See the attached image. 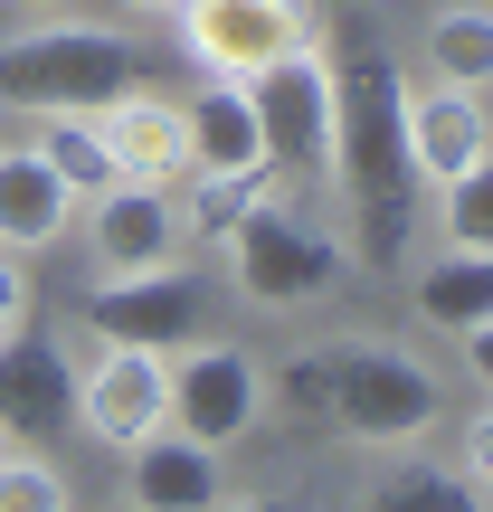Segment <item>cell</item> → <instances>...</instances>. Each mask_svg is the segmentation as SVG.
Returning a JSON list of instances; mask_svg holds the SVG:
<instances>
[{"label":"cell","mask_w":493,"mask_h":512,"mask_svg":"<svg viewBox=\"0 0 493 512\" xmlns=\"http://www.w3.org/2000/svg\"><path fill=\"white\" fill-rule=\"evenodd\" d=\"M266 408H294V427H332L351 446H418L437 427V380L389 342H313L294 370H266Z\"/></svg>","instance_id":"1"},{"label":"cell","mask_w":493,"mask_h":512,"mask_svg":"<svg viewBox=\"0 0 493 512\" xmlns=\"http://www.w3.org/2000/svg\"><path fill=\"white\" fill-rule=\"evenodd\" d=\"M124 86H143L133 29L48 10V29L0 38V105H19V114H95V105H114Z\"/></svg>","instance_id":"2"},{"label":"cell","mask_w":493,"mask_h":512,"mask_svg":"<svg viewBox=\"0 0 493 512\" xmlns=\"http://www.w3.org/2000/svg\"><path fill=\"white\" fill-rule=\"evenodd\" d=\"M247 105H256V133H266V162L285 171V181L342 162V86H332V48L323 38H304V48H285L275 67H256Z\"/></svg>","instance_id":"3"},{"label":"cell","mask_w":493,"mask_h":512,"mask_svg":"<svg viewBox=\"0 0 493 512\" xmlns=\"http://www.w3.org/2000/svg\"><path fill=\"white\" fill-rule=\"evenodd\" d=\"M228 256V275H238V294L247 304H275V313H304V304H323L332 285H342V238H323V228H304V209L294 200H256L238 228L219 238Z\"/></svg>","instance_id":"4"},{"label":"cell","mask_w":493,"mask_h":512,"mask_svg":"<svg viewBox=\"0 0 493 512\" xmlns=\"http://www.w3.org/2000/svg\"><path fill=\"white\" fill-rule=\"evenodd\" d=\"M171 427V351L133 342H76V437L86 446H143Z\"/></svg>","instance_id":"5"},{"label":"cell","mask_w":493,"mask_h":512,"mask_svg":"<svg viewBox=\"0 0 493 512\" xmlns=\"http://www.w3.org/2000/svg\"><path fill=\"white\" fill-rule=\"evenodd\" d=\"M256 418H266V370H256V351L219 342V332H190V342L171 351V427L228 456L238 437H256Z\"/></svg>","instance_id":"6"},{"label":"cell","mask_w":493,"mask_h":512,"mask_svg":"<svg viewBox=\"0 0 493 512\" xmlns=\"http://www.w3.org/2000/svg\"><path fill=\"white\" fill-rule=\"evenodd\" d=\"M171 29H181V57L200 76L247 86L256 67H275L285 48H304V38H313V0H181Z\"/></svg>","instance_id":"7"},{"label":"cell","mask_w":493,"mask_h":512,"mask_svg":"<svg viewBox=\"0 0 493 512\" xmlns=\"http://www.w3.org/2000/svg\"><path fill=\"white\" fill-rule=\"evenodd\" d=\"M493 152V114H484V95H465V86H399V162L418 171L427 190H446L456 171H475Z\"/></svg>","instance_id":"8"},{"label":"cell","mask_w":493,"mask_h":512,"mask_svg":"<svg viewBox=\"0 0 493 512\" xmlns=\"http://www.w3.org/2000/svg\"><path fill=\"white\" fill-rule=\"evenodd\" d=\"M76 219H86V266H95V285H105V275H152V266H181V219H171V190L114 181L105 200H86Z\"/></svg>","instance_id":"9"},{"label":"cell","mask_w":493,"mask_h":512,"mask_svg":"<svg viewBox=\"0 0 493 512\" xmlns=\"http://www.w3.org/2000/svg\"><path fill=\"white\" fill-rule=\"evenodd\" d=\"M86 323L105 342H133V351H181L200 332V285L181 266H152V275H105L86 294Z\"/></svg>","instance_id":"10"},{"label":"cell","mask_w":493,"mask_h":512,"mask_svg":"<svg viewBox=\"0 0 493 512\" xmlns=\"http://www.w3.org/2000/svg\"><path fill=\"white\" fill-rule=\"evenodd\" d=\"M124 503L133 512H219L228 503V456L181 437V427H162V437L124 446Z\"/></svg>","instance_id":"11"},{"label":"cell","mask_w":493,"mask_h":512,"mask_svg":"<svg viewBox=\"0 0 493 512\" xmlns=\"http://www.w3.org/2000/svg\"><path fill=\"white\" fill-rule=\"evenodd\" d=\"M105 124V152H114V181H143V190H171L190 181V143H181V105L152 86H124L114 105H95Z\"/></svg>","instance_id":"12"},{"label":"cell","mask_w":493,"mask_h":512,"mask_svg":"<svg viewBox=\"0 0 493 512\" xmlns=\"http://www.w3.org/2000/svg\"><path fill=\"white\" fill-rule=\"evenodd\" d=\"M76 228V190L38 162L29 143H0V247L10 256H38Z\"/></svg>","instance_id":"13"},{"label":"cell","mask_w":493,"mask_h":512,"mask_svg":"<svg viewBox=\"0 0 493 512\" xmlns=\"http://www.w3.org/2000/svg\"><path fill=\"white\" fill-rule=\"evenodd\" d=\"M181 143H190V171H256L266 162V133H256L247 86L200 76V86L181 95Z\"/></svg>","instance_id":"14"},{"label":"cell","mask_w":493,"mask_h":512,"mask_svg":"<svg viewBox=\"0 0 493 512\" xmlns=\"http://www.w3.org/2000/svg\"><path fill=\"white\" fill-rule=\"evenodd\" d=\"M0 418L19 427H76V351L57 342H29V351H0Z\"/></svg>","instance_id":"15"},{"label":"cell","mask_w":493,"mask_h":512,"mask_svg":"<svg viewBox=\"0 0 493 512\" xmlns=\"http://www.w3.org/2000/svg\"><path fill=\"white\" fill-rule=\"evenodd\" d=\"M408 313H418L427 332H446V342H465L475 323H493V256H427L418 275H408Z\"/></svg>","instance_id":"16"},{"label":"cell","mask_w":493,"mask_h":512,"mask_svg":"<svg viewBox=\"0 0 493 512\" xmlns=\"http://www.w3.org/2000/svg\"><path fill=\"white\" fill-rule=\"evenodd\" d=\"M256 200H285V171H275V162H256V171H190V181H181V209H171V219H181V247L190 238L219 247Z\"/></svg>","instance_id":"17"},{"label":"cell","mask_w":493,"mask_h":512,"mask_svg":"<svg viewBox=\"0 0 493 512\" xmlns=\"http://www.w3.org/2000/svg\"><path fill=\"white\" fill-rule=\"evenodd\" d=\"M29 152L76 190V209L114 190V152H105V124L95 114H29Z\"/></svg>","instance_id":"18"},{"label":"cell","mask_w":493,"mask_h":512,"mask_svg":"<svg viewBox=\"0 0 493 512\" xmlns=\"http://www.w3.org/2000/svg\"><path fill=\"white\" fill-rule=\"evenodd\" d=\"M427 76H437V86H465V95H493V10H437L427 19Z\"/></svg>","instance_id":"19"},{"label":"cell","mask_w":493,"mask_h":512,"mask_svg":"<svg viewBox=\"0 0 493 512\" xmlns=\"http://www.w3.org/2000/svg\"><path fill=\"white\" fill-rule=\"evenodd\" d=\"M370 512H493L475 484L456 475V465H427V456H408L399 475L380 484V494H370Z\"/></svg>","instance_id":"20"},{"label":"cell","mask_w":493,"mask_h":512,"mask_svg":"<svg viewBox=\"0 0 493 512\" xmlns=\"http://www.w3.org/2000/svg\"><path fill=\"white\" fill-rule=\"evenodd\" d=\"M437 238L465 247V256H493V152H484L475 171H456V181H446V200H437Z\"/></svg>","instance_id":"21"},{"label":"cell","mask_w":493,"mask_h":512,"mask_svg":"<svg viewBox=\"0 0 493 512\" xmlns=\"http://www.w3.org/2000/svg\"><path fill=\"white\" fill-rule=\"evenodd\" d=\"M0 512H76V484L57 475L38 446H10V456H0Z\"/></svg>","instance_id":"22"},{"label":"cell","mask_w":493,"mask_h":512,"mask_svg":"<svg viewBox=\"0 0 493 512\" xmlns=\"http://www.w3.org/2000/svg\"><path fill=\"white\" fill-rule=\"evenodd\" d=\"M29 323H38L29 256H10V247H0V351H10V342H29Z\"/></svg>","instance_id":"23"},{"label":"cell","mask_w":493,"mask_h":512,"mask_svg":"<svg viewBox=\"0 0 493 512\" xmlns=\"http://www.w3.org/2000/svg\"><path fill=\"white\" fill-rule=\"evenodd\" d=\"M456 475H465V484H475V494L493 503V399H484L475 418L456 427Z\"/></svg>","instance_id":"24"},{"label":"cell","mask_w":493,"mask_h":512,"mask_svg":"<svg viewBox=\"0 0 493 512\" xmlns=\"http://www.w3.org/2000/svg\"><path fill=\"white\" fill-rule=\"evenodd\" d=\"M465 370H475V389L493 399V323H475V332H465Z\"/></svg>","instance_id":"25"},{"label":"cell","mask_w":493,"mask_h":512,"mask_svg":"<svg viewBox=\"0 0 493 512\" xmlns=\"http://www.w3.org/2000/svg\"><path fill=\"white\" fill-rule=\"evenodd\" d=\"M219 512H294V503H285V494H228Z\"/></svg>","instance_id":"26"},{"label":"cell","mask_w":493,"mask_h":512,"mask_svg":"<svg viewBox=\"0 0 493 512\" xmlns=\"http://www.w3.org/2000/svg\"><path fill=\"white\" fill-rule=\"evenodd\" d=\"M181 0H124V19H171Z\"/></svg>","instance_id":"27"},{"label":"cell","mask_w":493,"mask_h":512,"mask_svg":"<svg viewBox=\"0 0 493 512\" xmlns=\"http://www.w3.org/2000/svg\"><path fill=\"white\" fill-rule=\"evenodd\" d=\"M10 10H29V19H48V10H67V0H10Z\"/></svg>","instance_id":"28"},{"label":"cell","mask_w":493,"mask_h":512,"mask_svg":"<svg viewBox=\"0 0 493 512\" xmlns=\"http://www.w3.org/2000/svg\"><path fill=\"white\" fill-rule=\"evenodd\" d=\"M10 446H19V437H10V418H0V456H10Z\"/></svg>","instance_id":"29"}]
</instances>
